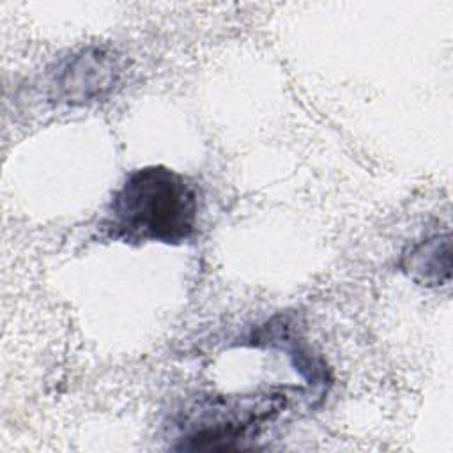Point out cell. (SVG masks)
Returning a JSON list of instances; mask_svg holds the SVG:
<instances>
[{"label":"cell","mask_w":453,"mask_h":453,"mask_svg":"<svg viewBox=\"0 0 453 453\" xmlns=\"http://www.w3.org/2000/svg\"><path fill=\"white\" fill-rule=\"evenodd\" d=\"M198 191L184 175L147 166L127 175L113 195L103 226L111 239L180 244L196 228Z\"/></svg>","instance_id":"cell-1"}]
</instances>
